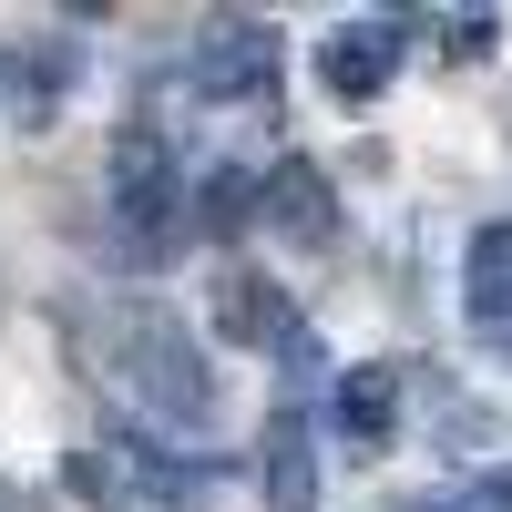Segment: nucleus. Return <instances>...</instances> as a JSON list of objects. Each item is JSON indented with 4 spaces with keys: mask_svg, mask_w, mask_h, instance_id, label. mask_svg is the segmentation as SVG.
Instances as JSON below:
<instances>
[{
    "mask_svg": "<svg viewBox=\"0 0 512 512\" xmlns=\"http://www.w3.org/2000/svg\"><path fill=\"white\" fill-rule=\"evenodd\" d=\"M420 512H512V461H492V472H461L441 502H420Z\"/></svg>",
    "mask_w": 512,
    "mask_h": 512,
    "instance_id": "f8f14e48",
    "label": "nucleus"
},
{
    "mask_svg": "<svg viewBox=\"0 0 512 512\" xmlns=\"http://www.w3.org/2000/svg\"><path fill=\"white\" fill-rule=\"evenodd\" d=\"M410 62V21L400 11H338L318 31V93L328 103H379Z\"/></svg>",
    "mask_w": 512,
    "mask_h": 512,
    "instance_id": "20e7f679",
    "label": "nucleus"
},
{
    "mask_svg": "<svg viewBox=\"0 0 512 512\" xmlns=\"http://www.w3.org/2000/svg\"><path fill=\"white\" fill-rule=\"evenodd\" d=\"M461 308H472V328H512V216L472 226V246H461Z\"/></svg>",
    "mask_w": 512,
    "mask_h": 512,
    "instance_id": "9d476101",
    "label": "nucleus"
},
{
    "mask_svg": "<svg viewBox=\"0 0 512 512\" xmlns=\"http://www.w3.org/2000/svg\"><path fill=\"white\" fill-rule=\"evenodd\" d=\"M267 226L287 246H338V185L318 154H277L267 164Z\"/></svg>",
    "mask_w": 512,
    "mask_h": 512,
    "instance_id": "6e6552de",
    "label": "nucleus"
},
{
    "mask_svg": "<svg viewBox=\"0 0 512 512\" xmlns=\"http://www.w3.org/2000/svg\"><path fill=\"white\" fill-rule=\"evenodd\" d=\"M482 349H492V359H502V369H512V328H482Z\"/></svg>",
    "mask_w": 512,
    "mask_h": 512,
    "instance_id": "2eb2a0df",
    "label": "nucleus"
},
{
    "mask_svg": "<svg viewBox=\"0 0 512 512\" xmlns=\"http://www.w3.org/2000/svg\"><path fill=\"white\" fill-rule=\"evenodd\" d=\"M277 62H287V31L256 11H216L185 31V93L195 103H277Z\"/></svg>",
    "mask_w": 512,
    "mask_h": 512,
    "instance_id": "7ed1b4c3",
    "label": "nucleus"
},
{
    "mask_svg": "<svg viewBox=\"0 0 512 512\" xmlns=\"http://www.w3.org/2000/svg\"><path fill=\"white\" fill-rule=\"evenodd\" d=\"M185 205H195V185H185L175 134H164L154 113H134V123L113 134V154H103V216H113L123 256H134V267H154V256H164V236H175V226H195Z\"/></svg>",
    "mask_w": 512,
    "mask_h": 512,
    "instance_id": "f257e3e1",
    "label": "nucleus"
},
{
    "mask_svg": "<svg viewBox=\"0 0 512 512\" xmlns=\"http://www.w3.org/2000/svg\"><path fill=\"white\" fill-rule=\"evenodd\" d=\"M256 492H267V512H318V431H308V410H267V431H256Z\"/></svg>",
    "mask_w": 512,
    "mask_h": 512,
    "instance_id": "1a4fd4ad",
    "label": "nucleus"
},
{
    "mask_svg": "<svg viewBox=\"0 0 512 512\" xmlns=\"http://www.w3.org/2000/svg\"><path fill=\"white\" fill-rule=\"evenodd\" d=\"M267 216V175L256 164H216V175H195V236H246Z\"/></svg>",
    "mask_w": 512,
    "mask_h": 512,
    "instance_id": "9b49d317",
    "label": "nucleus"
},
{
    "mask_svg": "<svg viewBox=\"0 0 512 512\" xmlns=\"http://www.w3.org/2000/svg\"><path fill=\"white\" fill-rule=\"evenodd\" d=\"M72 72H82V41H62V31H11V41H0V123L52 134L62 103H72Z\"/></svg>",
    "mask_w": 512,
    "mask_h": 512,
    "instance_id": "39448f33",
    "label": "nucleus"
},
{
    "mask_svg": "<svg viewBox=\"0 0 512 512\" xmlns=\"http://www.w3.org/2000/svg\"><path fill=\"white\" fill-rule=\"evenodd\" d=\"M318 369H328V349H318L308 328H297L287 349H277V379H287V410H297V390H318Z\"/></svg>",
    "mask_w": 512,
    "mask_h": 512,
    "instance_id": "4468645a",
    "label": "nucleus"
},
{
    "mask_svg": "<svg viewBox=\"0 0 512 512\" xmlns=\"http://www.w3.org/2000/svg\"><path fill=\"white\" fill-rule=\"evenodd\" d=\"M205 318H216L226 349H287V338L308 328V318H297L256 267H216V287H205Z\"/></svg>",
    "mask_w": 512,
    "mask_h": 512,
    "instance_id": "0eeeda50",
    "label": "nucleus"
},
{
    "mask_svg": "<svg viewBox=\"0 0 512 512\" xmlns=\"http://www.w3.org/2000/svg\"><path fill=\"white\" fill-rule=\"evenodd\" d=\"M328 431L349 441V461H379L400 441V359H349L328 379Z\"/></svg>",
    "mask_w": 512,
    "mask_h": 512,
    "instance_id": "423d86ee",
    "label": "nucleus"
},
{
    "mask_svg": "<svg viewBox=\"0 0 512 512\" xmlns=\"http://www.w3.org/2000/svg\"><path fill=\"white\" fill-rule=\"evenodd\" d=\"M113 369H123V390H134L164 431L216 420V369H205V349L185 338V318H164V308H123V318H113Z\"/></svg>",
    "mask_w": 512,
    "mask_h": 512,
    "instance_id": "f03ea898",
    "label": "nucleus"
},
{
    "mask_svg": "<svg viewBox=\"0 0 512 512\" xmlns=\"http://www.w3.org/2000/svg\"><path fill=\"white\" fill-rule=\"evenodd\" d=\"M431 31H441V52H451V62H482L492 41H502V21H492V11H441Z\"/></svg>",
    "mask_w": 512,
    "mask_h": 512,
    "instance_id": "ddd939ff",
    "label": "nucleus"
}]
</instances>
